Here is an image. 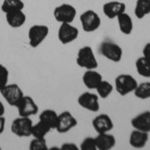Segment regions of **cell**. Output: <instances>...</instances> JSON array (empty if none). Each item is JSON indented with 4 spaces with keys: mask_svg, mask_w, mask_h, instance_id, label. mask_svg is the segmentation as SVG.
I'll use <instances>...</instances> for the list:
<instances>
[{
    "mask_svg": "<svg viewBox=\"0 0 150 150\" xmlns=\"http://www.w3.org/2000/svg\"><path fill=\"white\" fill-rule=\"evenodd\" d=\"M76 63L79 67L86 70L96 69L98 67L97 59L95 57L92 47L84 46L80 48L77 53Z\"/></svg>",
    "mask_w": 150,
    "mask_h": 150,
    "instance_id": "obj_1",
    "label": "cell"
},
{
    "mask_svg": "<svg viewBox=\"0 0 150 150\" xmlns=\"http://www.w3.org/2000/svg\"><path fill=\"white\" fill-rule=\"evenodd\" d=\"M137 85L136 79L130 74H120L115 78V89L121 96L134 92Z\"/></svg>",
    "mask_w": 150,
    "mask_h": 150,
    "instance_id": "obj_2",
    "label": "cell"
},
{
    "mask_svg": "<svg viewBox=\"0 0 150 150\" xmlns=\"http://www.w3.org/2000/svg\"><path fill=\"white\" fill-rule=\"evenodd\" d=\"M0 93L2 94V97L4 98V100L12 107H17L19 102L24 96L22 89L20 88L18 84L15 83L7 84L0 90Z\"/></svg>",
    "mask_w": 150,
    "mask_h": 150,
    "instance_id": "obj_3",
    "label": "cell"
},
{
    "mask_svg": "<svg viewBox=\"0 0 150 150\" xmlns=\"http://www.w3.org/2000/svg\"><path fill=\"white\" fill-rule=\"evenodd\" d=\"M99 53L112 62H119L122 59L123 50L118 44L112 41H103L99 47Z\"/></svg>",
    "mask_w": 150,
    "mask_h": 150,
    "instance_id": "obj_4",
    "label": "cell"
},
{
    "mask_svg": "<svg viewBox=\"0 0 150 150\" xmlns=\"http://www.w3.org/2000/svg\"><path fill=\"white\" fill-rule=\"evenodd\" d=\"M48 34H49V28L46 25L35 24V25L31 26L28 30L29 45L32 48L38 47L45 40Z\"/></svg>",
    "mask_w": 150,
    "mask_h": 150,
    "instance_id": "obj_5",
    "label": "cell"
},
{
    "mask_svg": "<svg viewBox=\"0 0 150 150\" xmlns=\"http://www.w3.org/2000/svg\"><path fill=\"white\" fill-rule=\"evenodd\" d=\"M32 125V120L29 117L19 116L11 123V132L17 137H29L31 136Z\"/></svg>",
    "mask_w": 150,
    "mask_h": 150,
    "instance_id": "obj_6",
    "label": "cell"
},
{
    "mask_svg": "<svg viewBox=\"0 0 150 150\" xmlns=\"http://www.w3.org/2000/svg\"><path fill=\"white\" fill-rule=\"evenodd\" d=\"M76 8L68 3H63L55 7L53 11L54 18L60 23H72L76 17Z\"/></svg>",
    "mask_w": 150,
    "mask_h": 150,
    "instance_id": "obj_7",
    "label": "cell"
},
{
    "mask_svg": "<svg viewBox=\"0 0 150 150\" xmlns=\"http://www.w3.org/2000/svg\"><path fill=\"white\" fill-rule=\"evenodd\" d=\"M80 22L82 25V29L85 32H94L100 27L101 19L99 15L94 10H86L80 15Z\"/></svg>",
    "mask_w": 150,
    "mask_h": 150,
    "instance_id": "obj_8",
    "label": "cell"
},
{
    "mask_svg": "<svg viewBox=\"0 0 150 150\" xmlns=\"http://www.w3.org/2000/svg\"><path fill=\"white\" fill-rule=\"evenodd\" d=\"M79 30L71 23H61L58 29V39L62 44H69L78 37Z\"/></svg>",
    "mask_w": 150,
    "mask_h": 150,
    "instance_id": "obj_9",
    "label": "cell"
},
{
    "mask_svg": "<svg viewBox=\"0 0 150 150\" xmlns=\"http://www.w3.org/2000/svg\"><path fill=\"white\" fill-rule=\"evenodd\" d=\"M77 120L69 111H64L58 114L56 131L58 133H66L77 125Z\"/></svg>",
    "mask_w": 150,
    "mask_h": 150,
    "instance_id": "obj_10",
    "label": "cell"
},
{
    "mask_svg": "<svg viewBox=\"0 0 150 150\" xmlns=\"http://www.w3.org/2000/svg\"><path fill=\"white\" fill-rule=\"evenodd\" d=\"M18 109L19 116L22 117H30V116H34L38 113V106L35 103L34 99L30 96L24 95L23 98L16 107Z\"/></svg>",
    "mask_w": 150,
    "mask_h": 150,
    "instance_id": "obj_11",
    "label": "cell"
},
{
    "mask_svg": "<svg viewBox=\"0 0 150 150\" xmlns=\"http://www.w3.org/2000/svg\"><path fill=\"white\" fill-rule=\"evenodd\" d=\"M79 106H81L84 109L91 111V112H97L100 109L99 105L98 95L91 92H84L82 93L77 99Z\"/></svg>",
    "mask_w": 150,
    "mask_h": 150,
    "instance_id": "obj_12",
    "label": "cell"
},
{
    "mask_svg": "<svg viewBox=\"0 0 150 150\" xmlns=\"http://www.w3.org/2000/svg\"><path fill=\"white\" fill-rule=\"evenodd\" d=\"M125 9H126V6H125V3L120 1H109L106 2L103 5V13L104 15L109 19H114L117 18V16L119 14L125 12Z\"/></svg>",
    "mask_w": 150,
    "mask_h": 150,
    "instance_id": "obj_13",
    "label": "cell"
},
{
    "mask_svg": "<svg viewBox=\"0 0 150 150\" xmlns=\"http://www.w3.org/2000/svg\"><path fill=\"white\" fill-rule=\"evenodd\" d=\"M92 126L97 133H106L113 129V122L107 114H100L92 120Z\"/></svg>",
    "mask_w": 150,
    "mask_h": 150,
    "instance_id": "obj_14",
    "label": "cell"
},
{
    "mask_svg": "<svg viewBox=\"0 0 150 150\" xmlns=\"http://www.w3.org/2000/svg\"><path fill=\"white\" fill-rule=\"evenodd\" d=\"M131 125L134 129L149 133L150 132V111H144L131 120Z\"/></svg>",
    "mask_w": 150,
    "mask_h": 150,
    "instance_id": "obj_15",
    "label": "cell"
},
{
    "mask_svg": "<svg viewBox=\"0 0 150 150\" xmlns=\"http://www.w3.org/2000/svg\"><path fill=\"white\" fill-rule=\"evenodd\" d=\"M6 22L12 28H20L26 22V15L23 10H15L5 13Z\"/></svg>",
    "mask_w": 150,
    "mask_h": 150,
    "instance_id": "obj_16",
    "label": "cell"
},
{
    "mask_svg": "<svg viewBox=\"0 0 150 150\" xmlns=\"http://www.w3.org/2000/svg\"><path fill=\"white\" fill-rule=\"evenodd\" d=\"M101 80H102V75L96 71L95 69L86 70L83 74V77H82L83 84L91 90L96 89V87L101 82Z\"/></svg>",
    "mask_w": 150,
    "mask_h": 150,
    "instance_id": "obj_17",
    "label": "cell"
},
{
    "mask_svg": "<svg viewBox=\"0 0 150 150\" xmlns=\"http://www.w3.org/2000/svg\"><path fill=\"white\" fill-rule=\"evenodd\" d=\"M96 147L98 150H109L115 146L116 139L112 134L106 133H98V135L95 137Z\"/></svg>",
    "mask_w": 150,
    "mask_h": 150,
    "instance_id": "obj_18",
    "label": "cell"
},
{
    "mask_svg": "<svg viewBox=\"0 0 150 150\" xmlns=\"http://www.w3.org/2000/svg\"><path fill=\"white\" fill-rule=\"evenodd\" d=\"M149 139V134L147 132L140 131V130L134 129L130 134L129 144L133 148H143L146 145Z\"/></svg>",
    "mask_w": 150,
    "mask_h": 150,
    "instance_id": "obj_19",
    "label": "cell"
},
{
    "mask_svg": "<svg viewBox=\"0 0 150 150\" xmlns=\"http://www.w3.org/2000/svg\"><path fill=\"white\" fill-rule=\"evenodd\" d=\"M57 119H58V114L56 113V111H54L53 109H45L39 115L40 121L45 123L51 130L56 128Z\"/></svg>",
    "mask_w": 150,
    "mask_h": 150,
    "instance_id": "obj_20",
    "label": "cell"
},
{
    "mask_svg": "<svg viewBox=\"0 0 150 150\" xmlns=\"http://www.w3.org/2000/svg\"><path fill=\"white\" fill-rule=\"evenodd\" d=\"M117 21H118V26H119L120 31L125 35L131 34L133 30V21L132 18L130 17V15H128L127 13L123 12V13L119 14L117 16Z\"/></svg>",
    "mask_w": 150,
    "mask_h": 150,
    "instance_id": "obj_21",
    "label": "cell"
},
{
    "mask_svg": "<svg viewBox=\"0 0 150 150\" xmlns=\"http://www.w3.org/2000/svg\"><path fill=\"white\" fill-rule=\"evenodd\" d=\"M135 66L138 74L142 77L150 78V60L145 57H139L135 62Z\"/></svg>",
    "mask_w": 150,
    "mask_h": 150,
    "instance_id": "obj_22",
    "label": "cell"
},
{
    "mask_svg": "<svg viewBox=\"0 0 150 150\" xmlns=\"http://www.w3.org/2000/svg\"><path fill=\"white\" fill-rule=\"evenodd\" d=\"M149 13H150V0H137L134 9L135 16L138 19H142Z\"/></svg>",
    "mask_w": 150,
    "mask_h": 150,
    "instance_id": "obj_23",
    "label": "cell"
},
{
    "mask_svg": "<svg viewBox=\"0 0 150 150\" xmlns=\"http://www.w3.org/2000/svg\"><path fill=\"white\" fill-rule=\"evenodd\" d=\"M51 131L49 127L42 121H38L37 123L32 125V130H31V136L34 138H45L46 135Z\"/></svg>",
    "mask_w": 150,
    "mask_h": 150,
    "instance_id": "obj_24",
    "label": "cell"
},
{
    "mask_svg": "<svg viewBox=\"0 0 150 150\" xmlns=\"http://www.w3.org/2000/svg\"><path fill=\"white\" fill-rule=\"evenodd\" d=\"M24 2L22 0H3L1 5V11L3 13L15 11V10H23Z\"/></svg>",
    "mask_w": 150,
    "mask_h": 150,
    "instance_id": "obj_25",
    "label": "cell"
},
{
    "mask_svg": "<svg viewBox=\"0 0 150 150\" xmlns=\"http://www.w3.org/2000/svg\"><path fill=\"white\" fill-rule=\"evenodd\" d=\"M134 95L142 100L150 98V82H142L138 84L134 90Z\"/></svg>",
    "mask_w": 150,
    "mask_h": 150,
    "instance_id": "obj_26",
    "label": "cell"
},
{
    "mask_svg": "<svg viewBox=\"0 0 150 150\" xmlns=\"http://www.w3.org/2000/svg\"><path fill=\"white\" fill-rule=\"evenodd\" d=\"M112 90H113L112 84L106 80H103V79L97 85V87H96V91H97L98 96L102 99L107 98L111 94V92H112Z\"/></svg>",
    "mask_w": 150,
    "mask_h": 150,
    "instance_id": "obj_27",
    "label": "cell"
},
{
    "mask_svg": "<svg viewBox=\"0 0 150 150\" xmlns=\"http://www.w3.org/2000/svg\"><path fill=\"white\" fill-rule=\"evenodd\" d=\"M48 148L45 138H33L29 144L30 150H46Z\"/></svg>",
    "mask_w": 150,
    "mask_h": 150,
    "instance_id": "obj_28",
    "label": "cell"
},
{
    "mask_svg": "<svg viewBox=\"0 0 150 150\" xmlns=\"http://www.w3.org/2000/svg\"><path fill=\"white\" fill-rule=\"evenodd\" d=\"M9 71L4 65L0 64V90L8 84Z\"/></svg>",
    "mask_w": 150,
    "mask_h": 150,
    "instance_id": "obj_29",
    "label": "cell"
},
{
    "mask_svg": "<svg viewBox=\"0 0 150 150\" xmlns=\"http://www.w3.org/2000/svg\"><path fill=\"white\" fill-rule=\"evenodd\" d=\"M81 150H96V141L94 137H86L80 145Z\"/></svg>",
    "mask_w": 150,
    "mask_h": 150,
    "instance_id": "obj_30",
    "label": "cell"
},
{
    "mask_svg": "<svg viewBox=\"0 0 150 150\" xmlns=\"http://www.w3.org/2000/svg\"><path fill=\"white\" fill-rule=\"evenodd\" d=\"M142 53H143V57L150 60V42L145 44L143 50H142Z\"/></svg>",
    "mask_w": 150,
    "mask_h": 150,
    "instance_id": "obj_31",
    "label": "cell"
},
{
    "mask_svg": "<svg viewBox=\"0 0 150 150\" xmlns=\"http://www.w3.org/2000/svg\"><path fill=\"white\" fill-rule=\"evenodd\" d=\"M5 123H6V120H5V118H4V116H0V135L5 130Z\"/></svg>",
    "mask_w": 150,
    "mask_h": 150,
    "instance_id": "obj_32",
    "label": "cell"
},
{
    "mask_svg": "<svg viewBox=\"0 0 150 150\" xmlns=\"http://www.w3.org/2000/svg\"><path fill=\"white\" fill-rule=\"evenodd\" d=\"M61 149H78V146L73 143H64L61 146Z\"/></svg>",
    "mask_w": 150,
    "mask_h": 150,
    "instance_id": "obj_33",
    "label": "cell"
},
{
    "mask_svg": "<svg viewBox=\"0 0 150 150\" xmlns=\"http://www.w3.org/2000/svg\"><path fill=\"white\" fill-rule=\"evenodd\" d=\"M5 113V107H4V104L2 103V101L0 100V116H3Z\"/></svg>",
    "mask_w": 150,
    "mask_h": 150,
    "instance_id": "obj_34",
    "label": "cell"
}]
</instances>
